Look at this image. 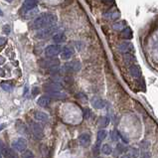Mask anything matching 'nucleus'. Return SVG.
<instances>
[{"instance_id": "c85d7f7f", "label": "nucleus", "mask_w": 158, "mask_h": 158, "mask_svg": "<svg viewBox=\"0 0 158 158\" xmlns=\"http://www.w3.org/2000/svg\"><path fill=\"white\" fill-rule=\"evenodd\" d=\"M128 154H129L131 158H137V157H138V155H139V151H138V149H137V148H132V149H130Z\"/></svg>"}, {"instance_id": "a211bd4d", "label": "nucleus", "mask_w": 158, "mask_h": 158, "mask_svg": "<svg viewBox=\"0 0 158 158\" xmlns=\"http://www.w3.org/2000/svg\"><path fill=\"white\" fill-rule=\"evenodd\" d=\"M50 102H51L50 98L47 97V95H44V97L39 98V99L37 101L38 105L42 106V108H47V106L50 105Z\"/></svg>"}, {"instance_id": "a878e982", "label": "nucleus", "mask_w": 158, "mask_h": 158, "mask_svg": "<svg viewBox=\"0 0 158 158\" xmlns=\"http://www.w3.org/2000/svg\"><path fill=\"white\" fill-rule=\"evenodd\" d=\"M98 123L102 127H105V126H106L109 123V118H108V116H102V118L99 119Z\"/></svg>"}, {"instance_id": "ea45409f", "label": "nucleus", "mask_w": 158, "mask_h": 158, "mask_svg": "<svg viewBox=\"0 0 158 158\" xmlns=\"http://www.w3.org/2000/svg\"><path fill=\"white\" fill-rule=\"evenodd\" d=\"M6 1H7V2H12L13 0H6Z\"/></svg>"}, {"instance_id": "c756f323", "label": "nucleus", "mask_w": 158, "mask_h": 158, "mask_svg": "<svg viewBox=\"0 0 158 158\" xmlns=\"http://www.w3.org/2000/svg\"><path fill=\"white\" fill-rule=\"evenodd\" d=\"M1 88L3 89L4 91H6V92H11L12 90H13V87L10 84H7V83H1Z\"/></svg>"}, {"instance_id": "e433bc0d", "label": "nucleus", "mask_w": 158, "mask_h": 158, "mask_svg": "<svg viewBox=\"0 0 158 158\" xmlns=\"http://www.w3.org/2000/svg\"><path fill=\"white\" fill-rule=\"evenodd\" d=\"M121 158H131V157H130V155H129L128 153H125V154H123V155Z\"/></svg>"}, {"instance_id": "f257e3e1", "label": "nucleus", "mask_w": 158, "mask_h": 158, "mask_svg": "<svg viewBox=\"0 0 158 158\" xmlns=\"http://www.w3.org/2000/svg\"><path fill=\"white\" fill-rule=\"evenodd\" d=\"M57 22V17L51 13H44L38 16L32 23V29H45L55 25Z\"/></svg>"}, {"instance_id": "2f4dec72", "label": "nucleus", "mask_w": 158, "mask_h": 158, "mask_svg": "<svg viewBox=\"0 0 158 158\" xmlns=\"http://www.w3.org/2000/svg\"><path fill=\"white\" fill-rule=\"evenodd\" d=\"M124 151H125V149L123 148V146L121 145V144H118V148H116V151H115V156L122 153V152H124Z\"/></svg>"}, {"instance_id": "6e6552de", "label": "nucleus", "mask_w": 158, "mask_h": 158, "mask_svg": "<svg viewBox=\"0 0 158 158\" xmlns=\"http://www.w3.org/2000/svg\"><path fill=\"white\" fill-rule=\"evenodd\" d=\"M92 105L94 106L95 108H97V109H102V108H104L105 106V102L104 101L102 98H98V97H95V98H92Z\"/></svg>"}, {"instance_id": "20e7f679", "label": "nucleus", "mask_w": 158, "mask_h": 158, "mask_svg": "<svg viewBox=\"0 0 158 158\" xmlns=\"http://www.w3.org/2000/svg\"><path fill=\"white\" fill-rule=\"evenodd\" d=\"M61 52H62V48L60 45H50V46H48L45 50L46 56L49 58L58 56L59 54H61Z\"/></svg>"}, {"instance_id": "a19ab883", "label": "nucleus", "mask_w": 158, "mask_h": 158, "mask_svg": "<svg viewBox=\"0 0 158 158\" xmlns=\"http://www.w3.org/2000/svg\"><path fill=\"white\" fill-rule=\"evenodd\" d=\"M0 158H2V154H1V152H0Z\"/></svg>"}, {"instance_id": "dca6fc26", "label": "nucleus", "mask_w": 158, "mask_h": 158, "mask_svg": "<svg viewBox=\"0 0 158 158\" xmlns=\"http://www.w3.org/2000/svg\"><path fill=\"white\" fill-rule=\"evenodd\" d=\"M37 2H38V0H25V2H24V4H23L24 11H27V10L36 7Z\"/></svg>"}, {"instance_id": "6ab92c4d", "label": "nucleus", "mask_w": 158, "mask_h": 158, "mask_svg": "<svg viewBox=\"0 0 158 158\" xmlns=\"http://www.w3.org/2000/svg\"><path fill=\"white\" fill-rule=\"evenodd\" d=\"M121 37L125 40H130L132 39L133 34H132V30L129 28V27H125L124 29L121 31Z\"/></svg>"}, {"instance_id": "f3484780", "label": "nucleus", "mask_w": 158, "mask_h": 158, "mask_svg": "<svg viewBox=\"0 0 158 158\" xmlns=\"http://www.w3.org/2000/svg\"><path fill=\"white\" fill-rule=\"evenodd\" d=\"M58 66H59V61L56 59H50V60H47L44 62L43 67L48 68V69H53V68H57Z\"/></svg>"}, {"instance_id": "4c0bfd02", "label": "nucleus", "mask_w": 158, "mask_h": 158, "mask_svg": "<svg viewBox=\"0 0 158 158\" xmlns=\"http://www.w3.org/2000/svg\"><path fill=\"white\" fill-rule=\"evenodd\" d=\"M3 63H5V58L0 56V64H3Z\"/></svg>"}, {"instance_id": "58836bf2", "label": "nucleus", "mask_w": 158, "mask_h": 158, "mask_svg": "<svg viewBox=\"0 0 158 158\" xmlns=\"http://www.w3.org/2000/svg\"><path fill=\"white\" fill-rule=\"evenodd\" d=\"M6 127V124H0V130L4 129Z\"/></svg>"}, {"instance_id": "9d476101", "label": "nucleus", "mask_w": 158, "mask_h": 158, "mask_svg": "<svg viewBox=\"0 0 158 158\" xmlns=\"http://www.w3.org/2000/svg\"><path fill=\"white\" fill-rule=\"evenodd\" d=\"M79 142L82 146H88L91 143V135L89 133H83L79 136Z\"/></svg>"}, {"instance_id": "f03ea898", "label": "nucleus", "mask_w": 158, "mask_h": 158, "mask_svg": "<svg viewBox=\"0 0 158 158\" xmlns=\"http://www.w3.org/2000/svg\"><path fill=\"white\" fill-rule=\"evenodd\" d=\"M0 152L4 158H16V154L14 153L13 149L9 148L4 142L0 140Z\"/></svg>"}, {"instance_id": "39448f33", "label": "nucleus", "mask_w": 158, "mask_h": 158, "mask_svg": "<svg viewBox=\"0 0 158 158\" xmlns=\"http://www.w3.org/2000/svg\"><path fill=\"white\" fill-rule=\"evenodd\" d=\"M56 29H57L56 25L50 26V27H48V28H45V29H42L40 32L37 33V37L40 38V39H45V38L50 37L52 34H54Z\"/></svg>"}, {"instance_id": "393cba45", "label": "nucleus", "mask_w": 158, "mask_h": 158, "mask_svg": "<svg viewBox=\"0 0 158 158\" xmlns=\"http://www.w3.org/2000/svg\"><path fill=\"white\" fill-rule=\"evenodd\" d=\"M102 152L105 155H109V154L112 153V147L109 144H104L102 146Z\"/></svg>"}, {"instance_id": "2eb2a0df", "label": "nucleus", "mask_w": 158, "mask_h": 158, "mask_svg": "<svg viewBox=\"0 0 158 158\" xmlns=\"http://www.w3.org/2000/svg\"><path fill=\"white\" fill-rule=\"evenodd\" d=\"M141 157L142 158H149V143L143 141L141 143Z\"/></svg>"}, {"instance_id": "c9c22d12", "label": "nucleus", "mask_w": 158, "mask_h": 158, "mask_svg": "<svg viewBox=\"0 0 158 158\" xmlns=\"http://www.w3.org/2000/svg\"><path fill=\"white\" fill-rule=\"evenodd\" d=\"M6 41H7V39H6V38H4V37H1V38H0V47L3 46V45H5V44H6Z\"/></svg>"}, {"instance_id": "b1692460", "label": "nucleus", "mask_w": 158, "mask_h": 158, "mask_svg": "<svg viewBox=\"0 0 158 158\" xmlns=\"http://www.w3.org/2000/svg\"><path fill=\"white\" fill-rule=\"evenodd\" d=\"M38 13V8L37 7H34L32 9H29L25 11V17L27 19H30V18H33L34 16Z\"/></svg>"}, {"instance_id": "1a4fd4ad", "label": "nucleus", "mask_w": 158, "mask_h": 158, "mask_svg": "<svg viewBox=\"0 0 158 158\" xmlns=\"http://www.w3.org/2000/svg\"><path fill=\"white\" fill-rule=\"evenodd\" d=\"M45 91L47 92H62V85L58 83H51L45 85Z\"/></svg>"}, {"instance_id": "412c9836", "label": "nucleus", "mask_w": 158, "mask_h": 158, "mask_svg": "<svg viewBox=\"0 0 158 158\" xmlns=\"http://www.w3.org/2000/svg\"><path fill=\"white\" fill-rule=\"evenodd\" d=\"M66 36H65V34L64 33H62V32H59V33H57V34H55V35L53 36V40H54V42H56V43H64L65 41H66Z\"/></svg>"}, {"instance_id": "7c9ffc66", "label": "nucleus", "mask_w": 158, "mask_h": 158, "mask_svg": "<svg viewBox=\"0 0 158 158\" xmlns=\"http://www.w3.org/2000/svg\"><path fill=\"white\" fill-rule=\"evenodd\" d=\"M92 111L90 108H85V109H84V118H85V119H88V118H90L91 116H92Z\"/></svg>"}, {"instance_id": "0eeeda50", "label": "nucleus", "mask_w": 158, "mask_h": 158, "mask_svg": "<svg viewBox=\"0 0 158 158\" xmlns=\"http://www.w3.org/2000/svg\"><path fill=\"white\" fill-rule=\"evenodd\" d=\"M133 50V45L130 42H122L118 45V51L122 54H130Z\"/></svg>"}, {"instance_id": "cd10ccee", "label": "nucleus", "mask_w": 158, "mask_h": 158, "mask_svg": "<svg viewBox=\"0 0 158 158\" xmlns=\"http://www.w3.org/2000/svg\"><path fill=\"white\" fill-rule=\"evenodd\" d=\"M21 158H34V154L30 150H24V152L21 154Z\"/></svg>"}, {"instance_id": "f8f14e48", "label": "nucleus", "mask_w": 158, "mask_h": 158, "mask_svg": "<svg viewBox=\"0 0 158 158\" xmlns=\"http://www.w3.org/2000/svg\"><path fill=\"white\" fill-rule=\"evenodd\" d=\"M34 118L35 119H37L38 121H41V122H47L49 121V116L46 112H43V111H35L34 112Z\"/></svg>"}, {"instance_id": "79ce46f5", "label": "nucleus", "mask_w": 158, "mask_h": 158, "mask_svg": "<svg viewBox=\"0 0 158 158\" xmlns=\"http://www.w3.org/2000/svg\"><path fill=\"white\" fill-rule=\"evenodd\" d=\"M1 14H2V13H1V12H0V15H1Z\"/></svg>"}, {"instance_id": "4be33fe9", "label": "nucleus", "mask_w": 158, "mask_h": 158, "mask_svg": "<svg viewBox=\"0 0 158 158\" xmlns=\"http://www.w3.org/2000/svg\"><path fill=\"white\" fill-rule=\"evenodd\" d=\"M108 136V131L105 129H101L98 132V135H97V139H98V143H101L102 140L105 139V137Z\"/></svg>"}, {"instance_id": "5701e85b", "label": "nucleus", "mask_w": 158, "mask_h": 158, "mask_svg": "<svg viewBox=\"0 0 158 158\" xmlns=\"http://www.w3.org/2000/svg\"><path fill=\"white\" fill-rule=\"evenodd\" d=\"M113 30L115 31H122L125 28V22L124 21H118L112 25Z\"/></svg>"}, {"instance_id": "9b49d317", "label": "nucleus", "mask_w": 158, "mask_h": 158, "mask_svg": "<svg viewBox=\"0 0 158 158\" xmlns=\"http://www.w3.org/2000/svg\"><path fill=\"white\" fill-rule=\"evenodd\" d=\"M47 97L55 99H64L67 98V95L63 92H47Z\"/></svg>"}, {"instance_id": "aec40b11", "label": "nucleus", "mask_w": 158, "mask_h": 158, "mask_svg": "<svg viewBox=\"0 0 158 158\" xmlns=\"http://www.w3.org/2000/svg\"><path fill=\"white\" fill-rule=\"evenodd\" d=\"M72 56H73V51L69 48H65V49L61 52V58L63 60H69L71 59Z\"/></svg>"}, {"instance_id": "bb28decb", "label": "nucleus", "mask_w": 158, "mask_h": 158, "mask_svg": "<svg viewBox=\"0 0 158 158\" xmlns=\"http://www.w3.org/2000/svg\"><path fill=\"white\" fill-rule=\"evenodd\" d=\"M105 16H108L109 19H111V20H116V19H118L119 18V16H121V14H119V12L118 11H113L111 13H108Z\"/></svg>"}, {"instance_id": "72a5a7b5", "label": "nucleus", "mask_w": 158, "mask_h": 158, "mask_svg": "<svg viewBox=\"0 0 158 158\" xmlns=\"http://www.w3.org/2000/svg\"><path fill=\"white\" fill-rule=\"evenodd\" d=\"M102 1H104L105 4L108 5V6H111L114 4V0H102Z\"/></svg>"}, {"instance_id": "423d86ee", "label": "nucleus", "mask_w": 158, "mask_h": 158, "mask_svg": "<svg viewBox=\"0 0 158 158\" xmlns=\"http://www.w3.org/2000/svg\"><path fill=\"white\" fill-rule=\"evenodd\" d=\"M65 71L67 72H78L81 69V64L80 62L78 61H74V62H70V63H67L64 66Z\"/></svg>"}, {"instance_id": "7ed1b4c3", "label": "nucleus", "mask_w": 158, "mask_h": 158, "mask_svg": "<svg viewBox=\"0 0 158 158\" xmlns=\"http://www.w3.org/2000/svg\"><path fill=\"white\" fill-rule=\"evenodd\" d=\"M11 146L15 151L22 152V151H24L27 148V141L24 138H17L15 140H13Z\"/></svg>"}, {"instance_id": "f704fd0d", "label": "nucleus", "mask_w": 158, "mask_h": 158, "mask_svg": "<svg viewBox=\"0 0 158 158\" xmlns=\"http://www.w3.org/2000/svg\"><path fill=\"white\" fill-rule=\"evenodd\" d=\"M3 32L5 34H9L10 33V26L9 25H5L3 27Z\"/></svg>"}, {"instance_id": "4468645a", "label": "nucleus", "mask_w": 158, "mask_h": 158, "mask_svg": "<svg viewBox=\"0 0 158 158\" xmlns=\"http://www.w3.org/2000/svg\"><path fill=\"white\" fill-rule=\"evenodd\" d=\"M129 74L131 75L133 78L137 79L141 76V70H140L139 66H137V65H132V66H130L129 68Z\"/></svg>"}, {"instance_id": "473e14b6", "label": "nucleus", "mask_w": 158, "mask_h": 158, "mask_svg": "<svg viewBox=\"0 0 158 158\" xmlns=\"http://www.w3.org/2000/svg\"><path fill=\"white\" fill-rule=\"evenodd\" d=\"M132 56L130 54H124V61H125V63L126 64H129V63H131L132 62Z\"/></svg>"}, {"instance_id": "ddd939ff", "label": "nucleus", "mask_w": 158, "mask_h": 158, "mask_svg": "<svg viewBox=\"0 0 158 158\" xmlns=\"http://www.w3.org/2000/svg\"><path fill=\"white\" fill-rule=\"evenodd\" d=\"M31 129H32L33 134L36 137H41L43 135V128L38 123H32L31 124Z\"/></svg>"}]
</instances>
